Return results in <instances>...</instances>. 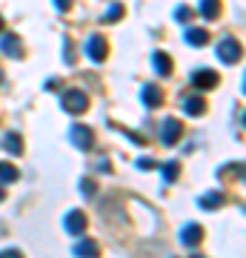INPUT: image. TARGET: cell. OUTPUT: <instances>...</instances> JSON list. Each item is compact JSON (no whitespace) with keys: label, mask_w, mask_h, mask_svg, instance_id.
I'll list each match as a JSON object with an SVG mask.
<instances>
[{"label":"cell","mask_w":246,"mask_h":258,"mask_svg":"<svg viewBox=\"0 0 246 258\" xmlns=\"http://www.w3.org/2000/svg\"><path fill=\"white\" fill-rule=\"evenodd\" d=\"M60 106H63L66 112H72V115H80V112L89 109V98H86L80 89H69V92H63V98H60Z\"/></svg>","instance_id":"1"},{"label":"cell","mask_w":246,"mask_h":258,"mask_svg":"<svg viewBox=\"0 0 246 258\" xmlns=\"http://www.w3.org/2000/svg\"><path fill=\"white\" fill-rule=\"evenodd\" d=\"M181 135H183V123L178 118H166L160 123V144L163 147H175L181 141Z\"/></svg>","instance_id":"2"},{"label":"cell","mask_w":246,"mask_h":258,"mask_svg":"<svg viewBox=\"0 0 246 258\" xmlns=\"http://www.w3.org/2000/svg\"><path fill=\"white\" fill-rule=\"evenodd\" d=\"M215 49H218V57L223 63H235L237 57H240V43H237L235 37H220V43Z\"/></svg>","instance_id":"3"},{"label":"cell","mask_w":246,"mask_h":258,"mask_svg":"<svg viewBox=\"0 0 246 258\" xmlns=\"http://www.w3.org/2000/svg\"><path fill=\"white\" fill-rule=\"evenodd\" d=\"M86 55L95 60V63H101V60H106V55H109V46H106V37L103 35H92L89 40H86Z\"/></svg>","instance_id":"4"},{"label":"cell","mask_w":246,"mask_h":258,"mask_svg":"<svg viewBox=\"0 0 246 258\" xmlns=\"http://www.w3.org/2000/svg\"><path fill=\"white\" fill-rule=\"evenodd\" d=\"M218 72H212V69H195L192 72V86L195 89H212V86H218Z\"/></svg>","instance_id":"5"},{"label":"cell","mask_w":246,"mask_h":258,"mask_svg":"<svg viewBox=\"0 0 246 258\" xmlns=\"http://www.w3.org/2000/svg\"><path fill=\"white\" fill-rule=\"evenodd\" d=\"M86 215H83L80 210H72L69 212V215H66V221H63V227H66V232H69V235H83V232H86Z\"/></svg>","instance_id":"6"},{"label":"cell","mask_w":246,"mask_h":258,"mask_svg":"<svg viewBox=\"0 0 246 258\" xmlns=\"http://www.w3.org/2000/svg\"><path fill=\"white\" fill-rule=\"evenodd\" d=\"M0 52L6 57H23V46H20V37L18 35H3L0 37Z\"/></svg>","instance_id":"7"},{"label":"cell","mask_w":246,"mask_h":258,"mask_svg":"<svg viewBox=\"0 0 246 258\" xmlns=\"http://www.w3.org/2000/svg\"><path fill=\"white\" fill-rule=\"evenodd\" d=\"M181 241L186 244V247H198L203 241V227L201 224H186L181 230Z\"/></svg>","instance_id":"8"},{"label":"cell","mask_w":246,"mask_h":258,"mask_svg":"<svg viewBox=\"0 0 246 258\" xmlns=\"http://www.w3.org/2000/svg\"><path fill=\"white\" fill-rule=\"evenodd\" d=\"M72 144L77 149H92V144H95L92 129L89 126H72Z\"/></svg>","instance_id":"9"},{"label":"cell","mask_w":246,"mask_h":258,"mask_svg":"<svg viewBox=\"0 0 246 258\" xmlns=\"http://www.w3.org/2000/svg\"><path fill=\"white\" fill-rule=\"evenodd\" d=\"M74 258H98L101 255V249H98V241H89V238H83L74 244Z\"/></svg>","instance_id":"10"},{"label":"cell","mask_w":246,"mask_h":258,"mask_svg":"<svg viewBox=\"0 0 246 258\" xmlns=\"http://www.w3.org/2000/svg\"><path fill=\"white\" fill-rule=\"evenodd\" d=\"M140 98H143V103H146V106H152V109L163 103V92L157 89L155 83H146V86H143V92H140Z\"/></svg>","instance_id":"11"},{"label":"cell","mask_w":246,"mask_h":258,"mask_svg":"<svg viewBox=\"0 0 246 258\" xmlns=\"http://www.w3.org/2000/svg\"><path fill=\"white\" fill-rule=\"evenodd\" d=\"M186 43H192V46H206V43H209V32H206V29L189 26L186 29Z\"/></svg>","instance_id":"12"},{"label":"cell","mask_w":246,"mask_h":258,"mask_svg":"<svg viewBox=\"0 0 246 258\" xmlns=\"http://www.w3.org/2000/svg\"><path fill=\"white\" fill-rule=\"evenodd\" d=\"M3 149H6L9 155H20V152H23V138H20L18 132H6V138H3Z\"/></svg>","instance_id":"13"},{"label":"cell","mask_w":246,"mask_h":258,"mask_svg":"<svg viewBox=\"0 0 246 258\" xmlns=\"http://www.w3.org/2000/svg\"><path fill=\"white\" fill-rule=\"evenodd\" d=\"M152 63H155L157 75H172V57L166 55V52H155L152 55Z\"/></svg>","instance_id":"14"},{"label":"cell","mask_w":246,"mask_h":258,"mask_svg":"<svg viewBox=\"0 0 246 258\" xmlns=\"http://www.w3.org/2000/svg\"><path fill=\"white\" fill-rule=\"evenodd\" d=\"M183 109H186V115H195V118H198V115H203V112H206V101H203V98H198V95H192V98H186V101H183Z\"/></svg>","instance_id":"15"},{"label":"cell","mask_w":246,"mask_h":258,"mask_svg":"<svg viewBox=\"0 0 246 258\" xmlns=\"http://www.w3.org/2000/svg\"><path fill=\"white\" fill-rule=\"evenodd\" d=\"M223 201H226V195L220 192V189H215V192H206L201 198V207H203V210H218Z\"/></svg>","instance_id":"16"},{"label":"cell","mask_w":246,"mask_h":258,"mask_svg":"<svg viewBox=\"0 0 246 258\" xmlns=\"http://www.w3.org/2000/svg\"><path fill=\"white\" fill-rule=\"evenodd\" d=\"M201 15L206 20H215L220 15V0H201Z\"/></svg>","instance_id":"17"},{"label":"cell","mask_w":246,"mask_h":258,"mask_svg":"<svg viewBox=\"0 0 246 258\" xmlns=\"http://www.w3.org/2000/svg\"><path fill=\"white\" fill-rule=\"evenodd\" d=\"M18 169H15V166L12 164H6V161H0V181H3V184H12V181H18Z\"/></svg>","instance_id":"18"},{"label":"cell","mask_w":246,"mask_h":258,"mask_svg":"<svg viewBox=\"0 0 246 258\" xmlns=\"http://www.w3.org/2000/svg\"><path fill=\"white\" fill-rule=\"evenodd\" d=\"M178 175H181V164H178V161L163 164V181H166V184H175V181H178Z\"/></svg>","instance_id":"19"},{"label":"cell","mask_w":246,"mask_h":258,"mask_svg":"<svg viewBox=\"0 0 246 258\" xmlns=\"http://www.w3.org/2000/svg\"><path fill=\"white\" fill-rule=\"evenodd\" d=\"M120 18H123V6H120V3H115V6H109V12L103 15V23H118Z\"/></svg>","instance_id":"20"},{"label":"cell","mask_w":246,"mask_h":258,"mask_svg":"<svg viewBox=\"0 0 246 258\" xmlns=\"http://www.w3.org/2000/svg\"><path fill=\"white\" fill-rule=\"evenodd\" d=\"M175 20L189 23V20H192V9H189V6H178V9H175Z\"/></svg>","instance_id":"21"},{"label":"cell","mask_w":246,"mask_h":258,"mask_svg":"<svg viewBox=\"0 0 246 258\" xmlns=\"http://www.w3.org/2000/svg\"><path fill=\"white\" fill-rule=\"evenodd\" d=\"M80 189H83V195H95V181H92V178H83Z\"/></svg>","instance_id":"22"},{"label":"cell","mask_w":246,"mask_h":258,"mask_svg":"<svg viewBox=\"0 0 246 258\" xmlns=\"http://www.w3.org/2000/svg\"><path fill=\"white\" fill-rule=\"evenodd\" d=\"M52 3H55V9H57V12H69L74 0H52Z\"/></svg>","instance_id":"23"},{"label":"cell","mask_w":246,"mask_h":258,"mask_svg":"<svg viewBox=\"0 0 246 258\" xmlns=\"http://www.w3.org/2000/svg\"><path fill=\"white\" fill-rule=\"evenodd\" d=\"M0 258H23V252H20V249H3Z\"/></svg>","instance_id":"24"},{"label":"cell","mask_w":246,"mask_h":258,"mask_svg":"<svg viewBox=\"0 0 246 258\" xmlns=\"http://www.w3.org/2000/svg\"><path fill=\"white\" fill-rule=\"evenodd\" d=\"M57 83H60V81H57V78H52V81H46V89H49V92H52V89H55Z\"/></svg>","instance_id":"25"},{"label":"cell","mask_w":246,"mask_h":258,"mask_svg":"<svg viewBox=\"0 0 246 258\" xmlns=\"http://www.w3.org/2000/svg\"><path fill=\"white\" fill-rule=\"evenodd\" d=\"M137 166H140V169H152L155 164H152V161H137Z\"/></svg>","instance_id":"26"},{"label":"cell","mask_w":246,"mask_h":258,"mask_svg":"<svg viewBox=\"0 0 246 258\" xmlns=\"http://www.w3.org/2000/svg\"><path fill=\"white\" fill-rule=\"evenodd\" d=\"M0 29H3V18H0Z\"/></svg>","instance_id":"27"},{"label":"cell","mask_w":246,"mask_h":258,"mask_svg":"<svg viewBox=\"0 0 246 258\" xmlns=\"http://www.w3.org/2000/svg\"><path fill=\"white\" fill-rule=\"evenodd\" d=\"M0 81H3V75H0Z\"/></svg>","instance_id":"28"},{"label":"cell","mask_w":246,"mask_h":258,"mask_svg":"<svg viewBox=\"0 0 246 258\" xmlns=\"http://www.w3.org/2000/svg\"><path fill=\"white\" fill-rule=\"evenodd\" d=\"M0 198H3V192H0Z\"/></svg>","instance_id":"29"},{"label":"cell","mask_w":246,"mask_h":258,"mask_svg":"<svg viewBox=\"0 0 246 258\" xmlns=\"http://www.w3.org/2000/svg\"><path fill=\"white\" fill-rule=\"evenodd\" d=\"M195 258H201V255H195Z\"/></svg>","instance_id":"30"}]
</instances>
